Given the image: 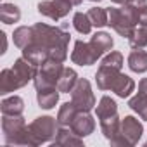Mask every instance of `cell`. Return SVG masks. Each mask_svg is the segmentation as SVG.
<instances>
[{"label": "cell", "instance_id": "obj_1", "mask_svg": "<svg viewBox=\"0 0 147 147\" xmlns=\"http://www.w3.org/2000/svg\"><path fill=\"white\" fill-rule=\"evenodd\" d=\"M69 31L62 26H49L45 23L33 24V40L30 43H35L49 52L50 59H55L59 62H64L67 59V43H69ZM28 43V45H30Z\"/></svg>", "mask_w": 147, "mask_h": 147}, {"label": "cell", "instance_id": "obj_2", "mask_svg": "<svg viewBox=\"0 0 147 147\" xmlns=\"http://www.w3.org/2000/svg\"><path fill=\"white\" fill-rule=\"evenodd\" d=\"M2 131H4V142L7 145L35 147L23 114H2Z\"/></svg>", "mask_w": 147, "mask_h": 147}, {"label": "cell", "instance_id": "obj_3", "mask_svg": "<svg viewBox=\"0 0 147 147\" xmlns=\"http://www.w3.org/2000/svg\"><path fill=\"white\" fill-rule=\"evenodd\" d=\"M107 14H109L107 26H111L119 36L130 38L133 35V31L137 30L138 11L133 5L123 4L121 7H111V9H107Z\"/></svg>", "mask_w": 147, "mask_h": 147}, {"label": "cell", "instance_id": "obj_4", "mask_svg": "<svg viewBox=\"0 0 147 147\" xmlns=\"http://www.w3.org/2000/svg\"><path fill=\"white\" fill-rule=\"evenodd\" d=\"M28 130H30V135H31L33 144L36 147V145L45 144V142H54L57 130H59V125H57V119L52 116H38L28 125Z\"/></svg>", "mask_w": 147, "mask_h": 147}, {"label": "cell", "instance_id": "obj_5", "mask_svg": "<svg viewBox=\"0 0 147 147\" xmlns=\"http://www.w3.org/2000/svg\"><path fill=\"white\" fill-rule=\"evenodd\" d=\"M142 133H144V126H142V123H140L137 118H133V116H125V118L121 119L119 133L111 140V145L131 147V145L138 144Z\"/></svg>", "mask_w": 147, "mask_h": 147}, {"label": "cell", "instance_id": "obj_6", "mask_svg": "<svg viewBox=\"0 0 147 147\" xmlns=\"http://www.w3.org/2000/svg\"><path fill=\"white\" fill-rule=\"evenodd\" d=\"M64 66L62 62L55 61V59H47L40 67L38 73L33 80L35 88L42 90V88H50V87H57V82L61 78V73H62Z\"/></svg>", "mask_w": 147, "mask_h": 147}, {"label": "cell", "instance_id": "obj_7", "mask_svg": "<svg viewBox=\"0 0 147 147\" xmlns=\"http://www.w3.org/2000/svg\"><path fill=\"white\" fill-rule=\"evenodd\" d=\"M71 102L76 106L78 111H92L95 107V95L92 92L90 82L85 78H78L75 88L71 90Z\"/></svg>", "mask_w": 147, "mask_h": 147}, {"label": "cell", "instance_id": "obj_8", "mask_svg": "<svg viewBox=\"0 0 147 147\" xmlns=\"http://www.w3.org/2000/svg\"><path fill=\"white\" fill-rule=\"evenodd\" d=\"M75 7L69 0H43L38 4V12L42 16L50 18L52 21H59L62 18H66L71 9Z\"/></svg>", "mask_w": 147, "mask_h": 147}, {"label": "cell", "instance_id": "obj_9", "mask_svg": "<svg viewBox=\"0 0 147 147\" xmlns=\"http://www.w3.org/2000/svg\"><path fill=\"white\" fill-rule=\"evenodd\" d=\"M97 59H100V55L90 45V42H83V40L75 42V49L71 52V61L75 64H78V66H92V64L97 62Z\"/></svg>", "mask_w": 147, "mask_h": 147}, {"label": "cell", "instance_id": "obj_10", "mask_svg": "<svg viewBox=\"0 0 147 147\" xmlns=\"http://www.w3.org/2000/svg\"><path fill=\"white\" fill-rule=\"evenodd\" d=\"M69 128L75 131L78 137L83 138V137H88L90 133H94V130H95V119H94V116L88 111H78Z\"/></svg>", "mask_w": 147, "mask_h": 147}, {"label": "cell", "instance_id": "obj_11", "mask_svg": "<svg viewBox=\"0 0 147 147\" xmlns=\"http://www.w3.org/2000/svg\"><path fill=\"white\" fill-rule=\"evenodd\" d=\"M23 88V83L21 80L18 78L16 71L12 67H5L2 69V73H0V94L2 95H7L11 92H16Z\"/></svg>", "mask_w": 147, "mask_h": 147}, {"label": "cell", "instance_id": "obj_12", "mask_svg": "<svg viewBox=\"0 0 147 147\" xmlns=\"http://www.w3.org/2000/svg\"><path fill=\"white\" fill-rule=\"evenodd\" d=\"M121 73V69H116V67H111V66H106V64H100L97 73H95V82H97V87L100 90H111L114 80L118 78V75Z\"/></svg>", "mask_w": 147, "mask_h": 147}, {"label": "cell", "instance_id": "obj_13", "mask_svg": "<svg viewBox=\"0 0 147 147\" xmlns=\"http://www.w3.org/2000/svg\"><path fill=\"white\" fill-rule=\"evenodd\" d=\"M54 144L55 145H69V147L75 145V147H80V145H83V138L78 137L69 126H59L57 135L54 138Z\"/></svg>", "mask_w": 147, "mask_h": 147}, {"label": "cell", "instance_id": "obj_14", "mask_svg": "<svg viewBox=\"0 0 147 147\" xmlns=\"http://www.w3.org/2000/svg\"><path fill=\"white\" fill-rule=\"evenodd\" d=\"M111 90H113L118 97L126 99V97L131 95V92H135V82H133L128 75H123V73H119L118 78H116L114 83H113V87H111Z\"/></svg>", "mask_w": 147, "mask_h": 147}, {"label": "cell", "instance_id": "obj_15", "mask_svg": "<svg viewBox=\"0 0 147 147\" xmlns=\"http://www.w3.org/2000/svg\"><path fill=\"white\" fill-rule=\"evenodd\" d=\"M36 100L38 106L42 109H52L55 107V104L59 102V88L57 87H50V88H42L36 90Z\"/></svg>", "mask_w": 147, "mask_h": 147}, {"label": "cell", "instance_id": "obj_16", "mask_svg": "<svg viewBox=\"0 0 147 147\" xmlns=\"http://www.w3.org/2000/svg\"><path fill=\"white\" fill-rule=\"evenodd\" d=\"M90 45L97 50V54L102 57L106 52H109L111 49H113V45H114V40H113V36L109 35V33H106V31H97L92 38H90Z\"/></svg>", "mask_w": 147, "mask_h": 147}, {"label": "cell", "instance_id": "obj_17", "mask_svg": "<svg viewBox=\"0 0 147 147\" xmlns=\"http://www.w3.org/2000/svg\"><path fill=\"white\" fill-rule=\"evenodd\" d=\"M128 106L131 111H135L142 119L147 121V90L145 88H138V92L130 97L128 100Z\"/></svg>", "mask_w": 147, "mask_h": 147}, {"label": "cell", "instance_id": "obj_18", "mask_svg": "<svg viewBox=\"0 0 147 147\" xmlns=\"http://www.w3.org/2000/svg\"><path fill=\"white\" fill-rule=\"evenodd\" d=\"M76 82H78V73L71 67H64L62 73H61V78L57 82V88L62 94H71V90L76 85Z\"/></svg>", "mask_w": 147, "mask_h": 147}, {"label": "cell", "instance_id": "obj_19", "mask_svg": "<svg viewBox=\"0 0 147 147\" xmlns=\"http://www.w3.org/2000/svg\"><path fill=\"white\" fill-rule=\"evenodd\" d=\"M128 67L133 73H145L147 71V52L142 49H133L128 55Z\"/></svg>", "mask_w": 147, "mask_h": 147}, {"label": "cell", "instance_id": "obj_20", "mask_svg": "<svg viewBox=\"0 0 147 147\" xmlns=\"http://www.w3.org/2000/svg\"><path fill=\"white\" fill-rule=\"evenodd\" d=\"M100 121V130L104 133V137L111 142L118 133H119V126H121V119L118 114H113V116H107V118H102L99 119Z\"/></svg>", "mask_w": 147, "mask_h": 147}, {"label": "cell", "instance_id": "obj_21", "mask_svg": "<svg viewBox=\"0 0 147 147\" xmlns=\"http://www.w3.org/2000/svg\"><path fill=\"white\" fill-rule=\"evenodd\" d=\"M0 111H2V114H23L24 100L19 95L5 97L2 102H0Z\"/></svg>", "mask_w": 147, "mask_h": 147}, {"label": "cell", "instance_id": "obj_22", "mask_svg": "<svg viewBox=\"0 0 147 147\" xmlns=\"http://www.w3.org/2000/svg\"><path fill=\"white\" fill-rule=\"evenodd\" d=\"M76 113H78V109H76V106L73 104V102H64L61 106L59 113H57V118H55L57 125L59 126H71V123H73V119H75Z\"/></svg>", "mask_w": 147, "mask_h": 147}, {"label": "cell", "instance_id": "obj_23", "mask_svg": "<svg viewBox=\"0 0 147 147\" xmlns=\"http://www.w3.org/2000/svg\"><path fill=\"white\" fill-rule=\"evenodd\" d=\"M0 19H2L4 24H14L21 19V9L14 4L4 2L0 5Z\"/></svg>", "mask_w": 147, "mask_h": 147}, {"label": "cell", "instance_id": "obj_24", "mask_svg": "<svg viewBox=\"0 0 147 147\" xmlns=\"http://www.w3.org/2000/svg\"><path fill=\"white\" fill-rule=\"evenodd\" d=\"M12 40H14V45L23 50L33 40V26H19L18 30H14Z\"/></svg>", "mask_w": 147, "mask_h": 147}, {"label": "cell", "instance_id": "obj_25", "mask_svg": "<svg viewBox=\"0 0 147 147\" xmlns=\"http://www.w3.org/2000/svg\"><path fill=\"white\" fill-rule=\"evenodd\" d=\"M113 114H118V104L109 97V95H104L97 106V118L102 119V118H107V116H113Z\"/></svg>", "mask_w": 147, "mask_h": 147}, {"label": "cell", "instance_id": "obj_26", "mask_svg": "<svg viewBox=\"0 0 147 147\" xmlns=\"http://www.w3.org/2000/svg\"><path fill=\"white\" fill-rule=\"evenodd\" d=\"M73 26H75V30L82 35H88L94 28L88 14H83V12H76L75 16H73Z\"/></svg>", "mask_w": 147, "mask_h": 147}, {"label": "cell", "instance_id": "obj_27", "mask_svg": "<svg viewBox=\"0 0 147 147\" xmlns=\"http://www.w3.org/2000/svg\"><path fill=\"white\" fill-rule=\"evenodd\" d=\"M88 18H90V21H92V24L95 26V28H102V26H107V21H109V14H107V11L106 9H102V7H92L88 12Z\"/></svg>", "mask_w": 147, "mask_h": 147}, {"label": "cell", "instance_id": "obj_28", "mask_svg": "<svg viewBox=\"0 0 147 147\" xmlns=\"http://www.w3.org/2000/svg\"><path fill=\"white\" fill-rule=\"evenodd\" d=\"M131 49H144L147 45V26H140L133 31V35L128 38Z\"/></svg>", "mask_w": 147, "mask_h": 147}, {"label": "cell", "instance_id": "obj_29", "mask_svg": "<svg viewBox=\"0 0 147 147\" xmlns=\"http://www.w3.org/2000/svg\"><path fill=\"white\" fill-rule=\"evenodd\" d=\"M102 64L111 66V67H116V69H121L125 62H123V55H121V52H109V54L102 59Z\"/></svg>", "mask_w": 147, "mask_h": 147}, {"label": "cell", "instance_id": "obj_30", "mask_svg": "<svg viewBox=\"0 0 147 147\" xmlns=\"http://www.w3.org/2000/svg\"><path fill=\"white\" fill-rule=\"evenodd\" d=\"M138 24L140 26H147V5L138 9Z\"/></svg>", "mask_w": 147, "mask_h": 147}, {"label": "cell", "instance_id": "obj_31", "mask_svg": "<svg viewBox=\"0 0 147 147\" xmlns=\"http://www.w3.org/2000/svg\"><path fill=\"white\" fill-rule=\"evenodd\" d=\"M0 36H2V50H0V54H5V50H7V38H5V33L2 31V33H0Z\"/></svg>", "mask_w": 147, "mask_h": 147}, {"label": "cell", "instance_id": "obj_32", "mask_svg": "<svg viewBox=\"0 0 147 147\" xmlns=\"http://www.w3.org/2000/svg\"><path fill=\"white\" fill-rule=\"evenodd\" d=\"M138 88H145V90H147V78H142V80H140Z\"/></svg>", "mask_w": 147, "mask_h": 147}, {"label": "cell", "instance_id": "obj_33", "mask_svg": "<svg viewBox=\"0 0 147 147\" xmlns=\"http://www.w3.org/2000/svg\"><path fill=\"white\" fill-rule=\"evenodd\" d=\"M69 2H71L73 5H82V2H83V0H69Z\"/></svg>", "mask_w": 147, "mask_h": 147}, {"label": "cell", "instance_id": "obj_34", "mask_svg": "<svg viewBox=\"0 0 147 147\" xmlns=\"http://www.w3.org/2000/svg\"><path fill=\"white\" fill-rule=\"evenodd\" d=\"M111 2H114V4H121V5H123V4L128 2V0H111Z\"/></svg>", "mask_w": 147, "mask_h": 147}, {"label": "cell", "instance_id": "obj_35", "mask_svg": "<svg viewBox=\"0 0 147 147\" xmlns=\"http://www.w3.org/2000/svg\"><path fill=\"white\" fill-rule=\"evenodd\" d=\"M90 2H102V0H90Z\"/></svg>", "mask_w": 147, "mask_h": 147}]
</instances>
